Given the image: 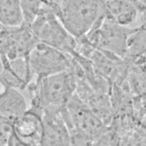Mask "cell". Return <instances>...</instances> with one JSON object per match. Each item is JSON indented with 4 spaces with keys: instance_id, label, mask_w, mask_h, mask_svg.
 <instances>
[{
    "instance_id": "6da1fadb",
    "label": "cell",
    "mask_w": 146,
    "mask_h": 146,
    "mask_svg": "<svg viewBox=\"0 0 146 146\" xmlns=\"http://www.w3.org/2000/svg\"><path fill=\"white\" fill-rule=\"evenodd\" d=\"M31 97L30 109L40 115L45 111L61 110L75 93L76 80L70 70L41 79L27 87Z\"/></svg>"
},
{
    "instance_id": "7a4b0ae2",
    "label": "cell",
    "mask_w": 146,
    "mask_h": 146,
    "mask_svg": "<svg viewBox=\"0 0 146 146\" xmlns=\"http://www.w3.org/2000/svg\"><path fill=\"white\" fill-rule=\"evenodd\" d=\"M47 5L75 38L86 35L103 13L99 0H47Z\"/></svg>"
},
{
    "instance_id": "3957f363",
    "label": "cell",
    "mask_w": 146,
    "mask_h": 146,
    "mask_svg": "<svg viewBox=\"0 0 146 146\" xmlns=\"http://www.w3.org/2000/svg\"><path fill=\"white\" fill-rule=\"evenodd\" d=\"M135 27L117 25L106 19L103 13L85 36L95 49L124 59L129 36Z\"/></svg>"
},
{
    "instance_id": "277c9868",
    "label": "cell",
    "mask_w": 146,
    "mask_h": 146,
    "mask_svg": "<svg viewBox=\"0 0 146 146\" xmlns=\"http://www.w3.org/2000/svg\"><path fill=\"white\" fill-rule=\"evenodd\" d=\"M29 27L39 42L59 50L71 57L76 55L75 38L64 29L48 7L43 9Z\"/></svg>"
},
{
    "instance_id": "5b68a950",
    "label": "cell",
    "mask_w": 146,
    "mask_h": 146,
    "mask_svg": "<svg viewBox=\"0 0 146 146\" xmlns=\"http://www.w3.org/2000/svg\"><path fill=\"white\" fill-rule=\"evenodd\" d=\"M62 113L70 131H74L92 141L107 127L76 93L62 110Z\"/></svg>"
},
{
    "instance_id": "8992f818",
    "label": "cell",
    "mask_w": 146,
    "mask_h": 146,
    "mask_svg": "<svg viewBox=\"0 0 146 146\" xmlns=\"http://www.w3.org/2000/svg\"><path fill=\"white\" fill-rule=\"evenodd\" d=\"M72 58L59 50L39 42L28 56L33 76L41 79L69 70Z\"/></svg>"
},
{
    "instance_id": "52a82bcc",
    "label": "cell",
    "mask_w": 146,
    "mask_h": 146,
    "mask_svg": "<svg viewBox=\"0 0 146 146\" xmlns=\"http://www.w3.org/2000/svg\"><path fill=\"white\" fill-rule=\"evenodd\" d=\"M62 110L42 112L43 135L40 146H71L70 130L62 115Z\"/></svg>"
},
{
    "instance_id": "ba28073f",
    "label": "cell",
    "mask_w": 146,
    "mask_h": 146,
    "mask_svg": "<svg viewBox=\"0 0 146 146\" xmlns=\"http://www.w3.org/2000/svg\"><path fill=\"white\" fill-rule=\"evenodd\" d=\"M13 135L28 146H40L43 135L42 116L29 108L13 123Z\"/></svg>"
},
{
    "instance_id": "9c48e42d",
    "label": "cell",
    "mask_w": 146,
    "mask_h": 146,
    "mask_svg": "<svg viewBox=\"0 0 146 146\" xmlns=\"http://www.w3.org/2000/svg\"><path fill=\"white\" fill-rule=\"evenodd\" d=\"M3 69L0 78L10 87L18 90L27 88L34 76L27 58L7 59L2 58Z\"/></svg>"
},
{
    "instance_id": "30bf717a",
    "label": "cell",
    "mask_w": 146,
    "mask_h": 146,
    "mask_svg": "<svg viewBox=\"0 0 146 146\" xmlns=\"http://www.w3.org/2000/svg\"><path fill=\"white\" fill-rule=\"evenodd\" d=\"M127 71L121 86L133 98L146 99V56L125 58Z\"/></svg>"
},
{
    "instance_id": "8fae6325",
    "label": "cell",
    "mask_w": 146,
    "mask_h": 146,
    "mask_svg": "<svg viewBox=\"0 0 146 146\" xmlns=\"http://www.w3.org/2000/svg\"><path fill=\"white\" fill-rule=\"evenodd\" d=\"M102 3L108 20L125 27L137 26L139 13L128 0H108Z\"/></svg>"
},
{
    "instance_id": "7c38bea8",
    "label": "cell",
    "mask_w": 146,
    "mask_h": 146,
    "mask_svg": "<svg viewBox=\"0 0 146 146\" xmlns=\"http://www.w3.org/2000/svg\"><path fill=\"white\" fill-rule=\"evenodd\" d=\"M27 110L26 99L18 89L9 87L0 95V116L12 124Z\"/></svg>"
},
{
    "instance_id": "4fadbf2b",
    "label": "cell",
    "mask_w": 146,
    "mask_h": 146,
    "mask_svg": "<svg viewBox=\"0 0 146 146\" xmlns=\"http://www.w3.org/2000/svg\"><path fill=\"white\" fill-rule=\"evenodd\" d=\"M0 23L7 27L23 24L20 0H0Z\"/></svg>"
},
{
    "instance_id": "5bb4252c",
    "label": "cell",
    "mask_w": 146,
    "mask_h": 146,
    "mask_svg": "<svg viewBox=\"0 0 146 146\" xmlns=\"http://www.w3.org/2000/svg\"><path fill=\"white\" fill-rule=\"evenodd\" d=\"M146 56V27L136 26L129 36L128 52L125 58Z\"/></svg>"
},
{
    "instance_id": "9a60e30c",
    "label": "cell",
    "mask_w": 146,
    "mask_h": 146,
    "mask_svg": "<svg viewBox=\"0 0 146 146\" xmlns=\"http://www.w3.org/2000/svg\"><path fill=\"white\" fill-rule=\"evenodd\" d=\"M20 4L23 25L29 26L47 6V0H20Z\"/></svg>"
},
{
    "instance_id": "2e32d148",
    "label": "cell",
    "mask_w": 146,
    "mask_h": 146,
    "mask_svg": "<svg viewBox=\"0 0 146 146\" xmlns=\"http://www.w3.org/2000/svg\"><path fill=\"white\" fill-rule=\"evenodd\" d=\"M119 139L117 131L113 127H107L104 132L93 141L92 146H119Z\"/></svg>"
},
{
    "instance_id": "e0dca14e",
    "label": "cell",
    "mask_w": 146,
    "mask_h": 146,
    "mask_svg": "<svg viewBox=\"0 0 146 146\" xmlns=\"http://www.w3.org/2000/svg\"><path fill=\"white\" fill-rule=\"evenodd\" d=\"M12 133V123L0 116V146L7 145Z\"/></svg>"
},
{
    "instance_id": "ac0fdd59",
    "label": "cell",
    "mask_w": 146,
    "mask_h": 146,
    "mask_svg": "<svg viewBox=\"0 0 146 146\" xmlns=\"http://www.w3.org/2000/svg\"><path fill=\"white\" fill-rule=\"evenodd\" d=\"M70 133L71 137V146H92V141L74 131H70Z\"/></svg>"
},
{
    "instance_id": "d6986e66",
    "label": "cell",
    "mask_w": 146,
    "mask_h": 146,
    "mask_svg": "<svg viewBox=\"0 0 146 146\" xmlns=\"http://www.w3.org/2000/svg\"><path fill=\"white\" fill-rule=\"evenodd\" d=\"M138 11L139 14L146 11V0H128Z\"/></svg>"
},
{
    "instance_id": "ffe728a7",
    "label": "cell",
    "mask_w": 146,
    "mask_h": 146,
    "mask_svg": "<svg viewBox=\"0 0 146 146\" xmlns=\"http://www.w3.org/2000/svg\"><path fill=\"white\" fill-rule=\"evenodd\" d=\"M3 69V60H2V58L0 55V74L2 72Z\"/></svg>"
},
{
    "instance_id": "44dd1931",
    "label": "cell",
    "mask_w": 146,
    "mask_h": 146,
    "mask_svg": "<svg viewBox=\"0 0 146 146\" xmlns=\"http://www.w3.org/2000/svg\"><path fill=\"white\" fill-rule=\"evenodd\" d=\"M101 2H105V1H108V0H99Z\"/></svg>"
}]
</instances>
